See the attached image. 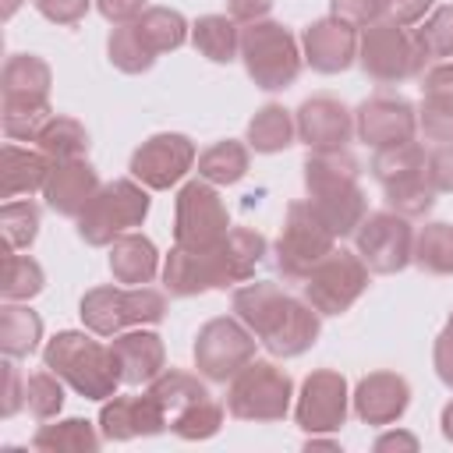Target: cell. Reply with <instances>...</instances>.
Instances as JSON below:
<instances>
[{
    "instance_id": "obj_1",
    "label": "cell",
    "mask_w": 453,
    "mask_h": 453,
    "mask_svg": "<svg viewBox=\"0 0 453 453\" xmlns=\"http://www.w3.org/2000/svg\"><path fill=\"white\" fill-rule=\"evenodd\" d=\"M269 255V241L251 226H230V234L216 248H180L173 244L163 258V287L170 297H198L209 290H226L248 283L262 258Z\"/></svg>"
},
{
    "instance_id": "obj_2",
    "label": "cell",
    "mask_w": 453,
    "mask_h": 453,
    "mask_svg": "<svg viewBox=\"0 0 453 453\" xmlns=\"http://www.w3.org/2000/svg\"><path fill=\"white\" fill-rule=\"evenodd\" d=\"M230 308L273 357H301L322 333V315L273 280H248L234 287Z\"/></svg>"
},
{
    "instance_id": "obj_3",
    "label": "cell",
    "mask_w": 453,
    "mask_h": 453,
    "mask_svg": "<svg viewBox=\"0 0 453 453\" xmlns=\"http://www.w3.org/2000/svg\"><path fill=\"white\" fill-rule=\"evenodd\" d=\"M42 365L53 368L81 400L103 403L124 386L113 347L96 340L88 329H60L50 336L42 347Z\"/></svg>"
},
{
    "instance_id": "obj_4",
    "label": "cell",
    "mask_w": 453,
    "mask_h": 453,
    "mask_svg": "<svg viewBox=\"0 0 453 453\" xmlns=\"http://www.w3.org/2000/svg\"><path fill=\"white\" fill-rule=\"evenodd\" d=\"M241 64L255 81V88L283 92L297 81L304 67V53L283 21L262 18V21L241 25Z\"/></svg>"
},
{
    "instance_id": "obj_5",
    "label": "cell",
    "mask_w": 453,
    "mask_h": 453,
    "mask_svg": "<svg viewBox=\"0 0 453 453\" xmlns=\"http://www.w3.org/2000/svg\"><path fill=\"white\" fill-rule=\"evenodd\" d=\"M149 209H152V198H149V188L142 180H134V177H113L81 209V216H78V237L88 248H110L120 234L142 226L149 219Z\"/></svg>"
},
{
    "instance_id": "obj_6",
    "label": "cell",
    "mask_w": 453,
    "mask_h": 453,
    "mask_svg": "<svg viewBox=\"0 0 453 453\" xmlns=\"http://www.w3.org/2000/svg\"><path fill=\"white\" fill-rule=\"evenodd\" d=\"M294 379L276 361L251 357L230 382H226V414L237 421H283L294 403Z\"/></svg>"
},
{
    "instance_id": "obj_7",
    "label": "cell",
    "mask_w": 453,
    "mask_h": 453,
    "mask_svg": "<svg viewBox=\"0 0 453 453\" xmlns=\"http://www.w3.org/2000/svg\"><path fill=\"white\" fill-rule=\"evenodd\" d=\"M357 64L361 71L379 85H400L425 74V50L414 39V28H403L389 18H379L375 25L361 28L357 42Z\"/></svg>"
},
{
    "instance_id": "obj_8",
    "label": "cell",
    "mask_w": 453,
    "mask_h": 453,
    "mask_svg": "<svg viewBox=\"0 0 453 453\" xmlns=\"http://www.w3.org/2000/svg\"><path fill=\"white\" fill-rule=\"evenodd\" d=\"M336 248V234L319 219L311 202H290L283 212L280 237L273 244V265L287 283H304V276Z\"/></svg>"
},
{
    "instance_id": "obj_9",
    "label": "cell",
    "mask_w": 453,
    "mask_h": 453,
    "mask_svg": "<svg viewBox=\"0 0 453 453\" xmlns=\"http://www.w3.org/2000/svg\"><path fill=\"white\" fill-rule=\"evenodd\" d=\"M230 212L226 202L219 198L216 184L195 177L184 180L177 188L173 198V244L202 251V248H216L226 234H230Z\"/></svg>"
},
{
    "instance_id": "obj_10",
    "label": "cell",
    "mask_w": 453,
    "mask_h": 453,
    "mask_svg": "<svg viewBox=\"0 0 453 453\" xmlns=\"http://www.w3.org/2000/svg\"><path fill=\"white\" fill-rule=\"evenodd\" d=\"M372 269L365 265V258L357 251L347 248H333L301 283L304 301L326 319V315H343L354 308V301L368 290Z\"/></svg>"
},
{
    "instance_id": "obj_11",
    "label": "cell",
    "mask_w": 453,
    "mask_h": 453,
    "mask_svg": "<svg viewBox=\"0 0 453 453\" xmlns=\"http://www.w3.org/2000/svg\"><path fill=\"white\" fill-rule=\"evenodd\" d=\"M255 347L258 336L237 315H216L195 333L191 357L198 375H205L209 382H230L255 357Z\"/></svg>"
},
{
    "instance_id": "obj_12",
    "label": "cell",
    "mask_w": 453,
    "mask_h": 453,
    "mask_svg": "<svg viewBox=\"0 0 453 453\" xmlns=\"http://www.w3.org/2000/svg\"><path fill=\"white\" fill-rule=\"evenodd\" d=\"M354 244L375 276H396L414 265V226L393 209L368 212L365 223L354 230Z\"/></svg>"
},
{
    "instance_id": "obj_13",
    "label": "cell",
    "mask_w": 453,
    "mask_h": 453,
    "mask_svg": "<svg viewBox=\"0 0 453 453\" xmlns=\"http://www.w3.org/2000/svg\"><path fill=\"white\" fill-rule=\"evenodd\" d=\"M198 163V149L188 134L180 131H159L149 134L134 152H131V177L142 180L149 191H170L177 188Z\"/></svg>"
},
{
    "instance_id": "obj_14",
    "label": "cell",
    "mask_w": 453,
    "mask_h": 453,
    "mask_svg": "<svg viewBox=\"0 0 453 453\" xmlns=\"http://www.w3.org/2000/svg\"><path fill=\"white\" fill-rule=\"evenodd\" d=\"M350 414V386L336 368H315L304 375L294 396V421L304 435L336 432Z\"/></svg>"
},
{
    "instance_id": "obj_15",
    "label": "cell",
    "mask_w": 453,
    "mask_h": 453,
    "mask_svg": "<svg viewBox=\"0 0 453 453\" xmlns=\"http://www.w3.org/2000/svg\"><path fill=\"white\" fill-rule=\"evenodd\" d=\"M354 134L372 149L411 142L418 134V106L403 96H368L354 110Z\"/></svg>"
},
{
    "instance_id": "obj_16",
    "label": "cell",
    "mask_w": 453,
    "mask_h": 453,
    "mask_svg": "<svg viewBox=\"0 0 453 453\" xmlns=\"http://www.w3.org/2000/svg\"><path fill=\"white\" fill-rule=\"evenodd\" d=\"M166 428H170V414L149 389L142 396L113 393L99 407V432L106 442H131L138 435H159Z\"/></svg>"
},
{
    "instance_id": "obj_17",
    "label": "cell",
    "mask_w": 453,
    "mask_h": 453,
    "mask_svg": "<svg viewBox=\"0 0 453 453\" xmlns=\"http://www.w3.org/2000/svg\"><path fill=\"white\" fill-rule=\"evenodd\" d=\"M357 42H361V28L326 14L315 18L304 32H301V53L304 64L319 74H340L350 64H357Z\"/></svg>"
},
{
    "instance_id": "obj_18",
    "label": "cell",
    "mask_w": 453,
    "mask_h": 453,
    "mask_svg": "<svg viewBox=\"0 0 453 453\" xmlns=\"http://www.w3.org/2000/svg\"><path fill=\"white\" fill-rule=\"evenodd\" d=\"M297 120V142L308 145V152L326 149H347L354 138V110H347L336 96H311L294 110Z\"/></svg>"
},
{
    "instance_id": "obj_19",
    "label": "cell",
    "mask_w": 453,
    "mask_h": 453,
    "mask_svg": "<svg viewBox=\"0 0 453 453\" xmlns=\"http://www.w3.org/2000/svg\"><path fill=\"white\" fill-rule=\"evenodd\" d=\"M350 407L354 414L372 425V428H386V425H396L407 407H411V382L400 375V372H368L354 393H350Z\"/></svg>"
},
{
    "instance_id": "obj_20",
    "label": "cell",
    "mask_w": 453,
    "mask_h": 453,
    "mask_svg": "<svg viewBox=\"0 0 453 453\" xmlns=\"http://www.w3.org/2000/svg\"><path fill=\"white\" fill-rule=\"evenodd\" d=\"M110 347L117 354L124 386H149L166 368V343L156 329L131 326V329L110 336Z\"/></svg>"
},
{
    "instance_id": "obj_21",
    "label": "cell",
    "mask_w": 453,
    "mask_h": 453,
    "mask_svg": "<svg viewBox=\"0 0 453 453\" xmlns=\"http://www.w3.org/2000/svg\"><path fill=\"white\" fill-rule=\"evenodd\" d=\"M99 188H103L99 170L81 156V159L53 163L50 180H46V188H42V198H46V205H50L57 216L78 219L81 209L92 202V195H96Z\"/></svg>"
},
{
    "instance_id": "obj_22",
    "label": "cell",
    "mask_w": 453,
    "mask_h": 453,
    "mask_svg": "<svg viewBox=\"0 0 453 453\" xmlns=\"http://www.w3.org/2000/svg\"><path fill=\"white\" fill-rule=\"evenodd\" d=\"M110 276L113 283L120 287H142V283H152L159 273H163V262H159V248L138 234V230H127L120 234L113 244H110Z\"/></svg>"
},
{
    "instance_id": "obj_23",
    "label": "cell",
    "mask_w": 453,
    "mask_h": 453,
    "mask_svg": "<svg viewBox=\"0 0 453 453\" xmlns=\"http://www.w3.org/2000/svg\"><path fill=\"white\" fill-rule=\"evenodd\" d=\"M50 170H53V159L39 145L7 142L4 145V188H0V198L11 202V198H21V195H32V191H42L46 180H50Z\"/></svg>"
},
{
    "instance_id": "obj_24",
    "label": "cell",
    "mask_w": 453,
    "mask_h": 453,
    "mask_svg": "<svg viewBox=\"0 0 453 453\" xmlns=\"http://www.w3.org/2000/svg\"><path fill=\"white\" fill-rule=\"evenodd\" d=\"M308 202L319 212V219L336 234V241L340 237H350L365 223V216H368V198H365L361 180L357 184H340V188L311 191Z\"/></svg>"
},
{
    "instance_id": "obj_25",
    "label": "cell",
    "mask_w": 453,
    "mask_h": 453,
    "mask_svg": "<svg viewBox=\"0 0 453 453\" xmlns=\"http://www.w3.org/2000/svg\"><path fill=\"white\" fill-rule=\"evenodd\" d=\"M127 287L120 283H103V287H92L81 294L78 301V315H81V326L103 340L131 329V319H127V301H124Z\"/></svg>"
},
{
    "instance_id": "obj_26",
    "label": "cell",
    "mask_w": 453,
    "mask_h": 453,
    "mask_svg": "<svg viewBox=\"0 0 453 453\" xmlns=\"http://www.w3.org/2000/svg\"><path fill=\"white\" fill-rule=\"evenodd\" d=\"M50 85L53 71L42 57L35 53H11L0 71V96L4 99H32V103H50Z\"/></svg>"
},
{
    "instance_id": "obj_27",
    "label": "cell",
    "mask_w": 453,
    "mask_h": 453,
    "mask_svg": "<svg viewBox=\"0 0 453 453\" xmlns=\"http://www.w3.org/2000/svg\"><path fill=\"white\" fill-rule=\"evenodd\" d=\"M42 343V319L28 308V301H4L0 304V350L4 357L25 361Z\"/></svg>"
},
{
    "instance_id": "obj_28",
    "label": "cell",
    "mask_w": 453,
    "mask_h": 453,
    "mask_svg": "<svg viewBox=\"0 0 453 453\" xmlns=\"http://www.w3.org/2000/svg\"><path fill=\"white\" fill-rule=\"evenodd\" d=\"M99 446H103V432L85 418H60V421L50 418L32 435V449L39 453H96Z\"/></svg>"
},
{
    "instance_id": "obj_29",
    "label": "cell",
    "mask_w": 453,
    "mask_h": 453,
    "mask_svg": "<svg viewBox=\"0 0 453 453\" xmlns=\"http://www.w3.org/2000/svg\"><path fill=\"white\" fill-rule=\"evenodd\" d=\"M244 142H248V149H255L262 156L283 152V149H290L297 142V120L283 103H265V106H258L251 113Z\"/></svg>"
},
{
    "instance_id": "obj_30",
    "label": "cell",
    "mask_w": 453,
    "mask_h": 453,
    "mask_svg": "<svg viewBox=\"0 0 453 453\" xmlns=\"http://www.w3.org/2000/svg\"><path fill=\"white\" fill-rule=\"evenodd\" d=\"M191 46L209 64H230L241 57V21L230 14H202L191 25Z\"/></svg>"
},
{
    "instance_id": "obj_31",
    "label": "cell",
    "mask_w": 453,
    "mask_h": 453,
    "mask_svg": "<svg viewBox=\"0 0 453 453\" xmlns=\"http://www.w3.org/2000/svg\"><path fill=\"white\" fill-rule=\"evenodd\" d=\"M251 166V149L248 142H237V138H223V142H212L205 152H198V177L216 184V188H226V184H237Z\"/></svg>"
},
{
    "instance_id": "obj_32",
    "label": "cell",
    "mask_w": 453,
    "mask_h": 453,
    "mask_svg": "<svg viewBox=\"0 0 453 453\" xmlns=\"http://www.w3.org/2000/svg\"><path fill=\"white\" fill-rule=\"evenodd\" d=\"M134 28H138V35L145 39V46H149L156 57L173 53V50H180V46L191 39L188 18H184L180 11H173V7H145V11L134 18Z\"/></svg>"
},
{
    "instance_id": "obj_33",
    "label": "cell",
    "mask_w": 453,
    "mask_h": 453,
    "mask_svg": "<svg viewBox=\"0 0 453 453\" xmlns=\"http://www.w3.org/2000/svg\"><path fill=\"white\" fill-rule=\"evenodd\" d=\"M304 191H322V188H340V184H357L361 180V163L350 149H326V152H308L304 156Z\"/></svg>"
},
{
    "instance_id": "obj_34",
    "label": "cell",
    "mask_w": 453,
    "mask_h": 453,
    "mask_svg": "<svg viewBox=\"0 0 453 453\" xmlns=\"http://www.w3.org/2000/svg\"><path fill=\"white\" fill-rule=\"evenodd\" d=\"M32 145H39L53 163H64V159H81L92 142H88V127L81 120H74L67 113H53Z\"/></svg>"
},
{
    "instance_id": "obj_35",
    "label": "cell",
    "mask_w": 453,
    "mask_h": 453,
    "mask_svg": "<svg viewBox=\"0 0 453 453\" xmlns=\"http://www.w3.org/2000/svg\"><path fill=\"white\" fill-rule=\"evenodd\" d=\"M209 379L205 375H198V372H184V368H163L145 389L163 403V411L173 418L177 411H184L188 403H195V400H205V396H212L209 393V386H205Z\"/></svg>"
},
{
    "instance_id": "obj_36",
    "label": "cell",
    "mask_w": 453,
    "mask_h": 453,
    "mask_svg": "<svg viewBox=\"0 0 453 453\" xmlns=\"http://www.w3.org/2000/svg\"><path fill=\"white\" fill-rule=\"evenodd\" d=\"M414 265L428 276H453V226L442 219L414 230Z\"/></svg>"
},
{
    "instance_id": "obj_37",
    "label": "cell",
    "mask_w": 453,
    "mask_h": 453,
    "mask_svg": "<svg viewBox=\"0 0 453 453\" xmlns=\"http://www.w3.org/2000/svg\"><path fill=\"white\" fill-rule=\"evenodd\" d=\"M425 145L421 142H400V145H386V149H375V156H372V163H368V173L382 184V188H389V184H396V180H407V177H418V173H425Z\"/></svg>"
},
{
    "instance_id": "obj_38",
    "label": "cell",
    "mask_w": 453,
    "mask_h": 453,
    "mask_svg": "<svg viewBox=\"0 0 453 453\" xmlns=\"http://www.w3.org/2000/svg\"><path fill=\"white\" fill-rule=\"evenodd\" d=\"M106 60L120 74H145L156 64V53L145 46V39L138 35L134 21H127V25H113V32L106 39Z\"/></svg>"
},
{
    "instance_id": "obj_39",
    "label": "cell",
    "mask_w": 453,
    "mask_h": 453,
    "mask_svg": "<svg viewBox=\"0 0 453 453\" xmlns=\"http://www.w3.org/2000/svg\"><path fill=\"white\" fill-rule=\"evenodd\" d=\"M226 421V403L205 396V400H195L188 403L184 411H177L170 418V432L177 439H188V442H202V439H212Z\"/></svg>"
},
{
    "instance_id": "obj_40",
    "label": "cell",
    "mask_w": 453,
    "mask_h": 453,
    "mask_svg": "<svg viewBox=\"0 0 453 453\" xmlns=\"http://www.w3.org/2000/svg\"><path fill=\"white\" fill-rule=\"evenodd\" d=\"M53 117L50 103H32V99H4L0 103V124L7 142H35L42 124Z\"/></svg>"
},
{
    "instance_id": "obj_41",
    "label": "cell",
    "mask_w": 453,
    "mask_h": 453,
    "mask_svg": "<svg viewBox=\"0 0 453 453\" xmlns=\"http://www.w3.org/2000/svg\"><path fill=\"white\" fill-rule=\"evenodd\" d=\"M39 226H42V212L32 198H11L0 205V230L11 251L32 248L39 237Z\"/></svg>"
},
{
    "instance_id": "obj_42",
    "label": "cell",
    "mask_w": 453,
    "mask_h": 453,
    "mask_svg": "<svg viewBox=\"0 0 453 453\" xmlns=\"http://www.w3.org/2000/svg\"><path fill=\"white\" fill-rule=\"evenodd\" d=\"M42 287H46V273L32 255L11 251L4 258V283H0L4 301H32L35 294H42Z\"/></svg>"
},
{
    "instance_id": "obj_43",
    "label": "cell",
    "mask_w": 453,
    "mask_h": 453,
    "mask_svg": "<svg viewBox=\"0 0 453 453\" xmlns=\"http://www.w3.org/2000/svg\"><path fill=\"white\" fill-rule=\"evenodd\" d=\"M435 195H439V191L428 184L425 173L382 188L386 209H393V212H400V216H407V219H425V216L432 212V205H435Z\"/></svg>"
},
{
    "instance_id": "obj_44",
    "label": "cell",
    "mask_w": 453,
    "mask_h": 453,
    "mask_svg": "<svg viewBox=\"0 0 453 453\" xmlns=\"http://www.w3.org/2000/svg\"><path fill=\"white\" fill-rule=\"evenodd\" d=\"M64 379L53 372V368H39L25 379V411L35 418V421H50L60 414L64 407Z\"/></svg>"
},
{
    "instance_id": "obj_45",
    "label": "cell",
    "mask_w": 453,
    "mask_h": 453,
    "mask_svg": "<svg viewBox=\"0 0 453 453\" xmlns=\"http://www.w3.org/2000/svg\"><path fill=\"white\" fill-rule=\"evenodd\" d=\"M414 39L428 60H453V4L432 7V14L414 25Z\"/></svg>"
},
{
    "instance_id": "obj_46",
    "label": "cell",
    "mask_w": 453,
    "mask_h": 453,
    "mask_svg": "<svg viewBox=\"0 0 453 453\" xmlns=\"http://www.w3.org/2000/svg\"><path fill=\"white\" fill-rule=\"evenodd\" d=\"M418 131L428 142H435V145H453V96H446V92H421Z\"/></svg>"
},
{
    "instance_id": "obj_47",
    "label": "cell",
    "mask_w": 453,
    "mask_h": 453,
    "mask_svg": "<svg viewBox=\"0 0 453 453\" xmlns=\"http://www.w3.org/2000/svg\"><path fill=\"white\" fill-rule=\"evenodd\" d=\"M124 301H127V319H131V326H156V322L166 319V294L156 290V287H149V283L127 287Z\"/></svg>"
},
{
    "instance_id": "obj_48",
    "label": "cell",
    "mask_w": 453,
    "mask_h": 453,
    "mask_svg": "<svg viewBox=\"0 0 453 453\" xmlns=\"http://www.w3.org/2000/svg\"><path fill=\"white\" fill-rule=\"evenodd\" d=\"M329 14L354 28H368L386 18V0H329Z\"/></svg>"
},
{
    "instance_id": "obj_49",
    "label": "cell",
    "mask_w": 453,
    "mask_h": 453,
    "mask_svg": "<svg viewBox=\"0 0 453 453\" xmlns=\"http://www.w3.org/2000/svg\"><path fill=\"white\" fill-rule=\"evenodd\" d=\"M425 177L439 195H453V145H435L425 156Z\"/></svg>"
},
{
    "instance_id": "obj_50",
    "label": "cell",
    "mask_w": 453,
    "mask_h": 453,
    "mask_svg": "<svg viewBox=\"0 0 453 453\" xmlns=\"http://www.w3.org/2000/svg\"><path fill=\"white\" fill-rule=\"evenodd\" d=\"M96 0H32V7L50 21V25H78Z\"/></svg>"
},
{
    "instance_id": "obj_51",
    "label": "cell",
    "mask_w": 453,
    "mask_h": 453,
    "mask_svg": "<svg viewBox=\"0 0 453 453\" xmlns=\"http://www.w3.org/2000/svg\"><path fill=\"white\" fill-rule=\"evenodd\" d=\"M25 407V379L14 365V357H4V400H0V414L11 421L18 411Z\"/></svg>"
},
{
    "instance_id": "obj_52",
    "label": "cell",
    "mask_w": 453,
    "mask_h": 453,
    "mask_svg": "<svg viewBox=\"0 0 453 453\" xmlns=\"http://www.w3.org/2000/svg\"><path fill=\"white\" fill-rule=\"evenodd\" d=\"M432 368L446 389H453V322L442 326V333L432 343Z\"/></svg>"
},
{
    "instance_id": "obj_53",
    "label": "cell",
    "mask_w": 453,
    "mask_h": 453,
    "mask_svg": "<svg viewBox=\"0 0 453 453\" xmlns=\"http://www.w3.org/2000/svg\"><path fill=\"white\" fill-rule=\"evenodd\" d=\"M432 7L435 0H386V18L403 28H414L432 14Z\"/></svg>"
},
{
    "instance_id": "obj_54",
    "label": "cell",
    "mask_w": 453,
    "mask_h": 453,
    "mask_svg": "<svg viewBox=\"0 0 453 453\" xmlns=\"http://www.w3.org/2000/svg\"><path fill=\"white\" fill-rule=\"evenodd\" d=\"M96 11L110 25H127L145 11V0H96Z\"/></svg>"
},
{
    "instance_id": "obj_55",
    "label": "cell",
    "mask_w": 453,
    "mask_h": 453,
    "mask_svg": "<svg viewBox=\"0 0 453 453\" xmlns=\"http://www.w3.org/2000/svg\"><path fill=\"white\" fill-rule=\"evenodd\" d=\"M273 4H276V0H226V14H230L234 21H241V25H248V21L269 18Z\"/></svg>"
},
{
    "instance_id": "obj_56",
    "label": "cell",
    "mask_w": 453,
    "mask_h": 453,
    "mask_svg": "<svg viewBox=\"0 0 453 453\" xmlns=\"http://www.w3.org/2000/svg\"><path fill=\"white\" fill-rule=\"evenodd\" d=\"M421 92H446V96H453V60H439V64L425 67Z\"/></svg>"
},
{
    "instance_id": "obj_57",
    "label": "cell",
    "mask_w": 453,
    "mask_h": 453,
    "mask_svg": "<svg viewBox=\"0 0 453 453\" xmlns=\"http://www.w3.org/2000/svg\"><path fill=\"white\" fill-rule=\"evenodd\" d=\"M375 449H379V453H382V449H418V435L393 428V432H382V435L375 439Z\"/></svg>"
},
{
    "instance_id": "obj_58",
    "label": "cell",
    "mask_w": 453,
    "mask_h": 453,
    "mask_svg": "<svg viewBox=\"0 0 453 453\" xmlns=\"http://www.w3.org/2000/svg\"><path fill=\"white\" fill-rule=\"evenodd\" d=\"M439 432H442V439L446 442H453V400L442 407V414H439Z\"/></svg>"
},
{
    "instance_id": "obj_59",
    "label": "cell",
    "mask_w": 453,
    "mask_h": 453,
    "mask_svg": "<svg viewBox=\"0 0 453 453\" xmlns=\"http://www.w3.org/2000/svg\"><path fill=\"white\" fill-rule=\"evenodd\" d=\"M18 7H21V0H4V18H11Z\"/></svg>"
},
{
    "instance_id": "obj_60",
    "label": "cell",
    "mask_w": 453,
    "mask_h": 453,
    "mask_svg": "<svg viewBox=\"0 0 453 453\" xmlns=\"http://www.w3.org/2000/svg\"><path fill=\"white\" fill-rule=\"evenodd\" d=\"M446 322H453V311H449V319H446Z\"/></svg>"
}]
</instances>
